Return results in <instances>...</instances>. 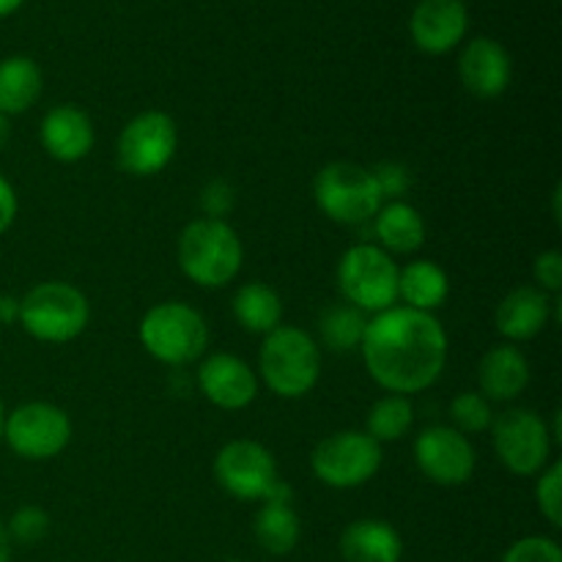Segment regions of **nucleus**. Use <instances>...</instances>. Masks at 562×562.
<instances>
[{
	"label": "nucleus",
	"instance_id": "1",
	"mask_svg": "<svg viewBox=\"0 0 562 562\" xmlns=\"http://www.w3.org/2000/svg\"><path fill=\"white\" fill-rule=\"evenodd\" d=\"M360 351L379 387L409 398L442 376L448 335L434 313L390 307L368 322Z\"/></svg>",
	"mask_w": 562,
	"mask_h": 562
},
{
	"label": "nucleus",
	"instance_id": "2",
	"mask_svg": "<svg viewBox=\"0 0 562 562\" xmlns=\"http://www.w3.org/2000/svg\"><path fill=\"white\" fill-rule=\"evenodd\" d=\"M245 250L225 220H192L179 236V267L203 289H223L239 274Z\"/></svg>",
	"mask_w": 562,
	"mask_h": 562
},
{
	"label": "nucleus",
	"instance_id": "3",
	"mask_svg": "<svg viewBox=\"0 0 562 562\" xmlns=\"http://www.w3.org/2000/svg\"><path fill=\"white\" fill-rule=\"evenodd\" d=\"M258 368L274 395L302 398L316 387L322 376V351L305 329L274 327L272 333L263 335Z\"/></svg>",
	"mask_w": 562,
	"mask_h": 562
},
{
	"label": "nucleus",
	"instance_id": "4",
	"mask_svg": "<svg viewBox=\"0 0 562 562\" xmlns=\"http://www.w3.org/2000/svg\"><path fill=\"white\" fill-rule=\"evenodd\" d=\"M88 316L91 307L80 289L60 280H47L22 296L16 322L31 338L44 344H66L88 327Z\"/></svg>",
	"mask_w": 562,
	"mask_h": 562
},
{
	"label": "nucleus",
	"instance_id": "5",
	"mask_svg": "<svg viewBox=\"0 0 562 562\" xmlns=\"http://www.w3.org/2000/svg\"><path fill=\"white\" fill-rule=\"evenodd\" d=\"M140 344L165 366H187L209 346V327L195 307L184 302H159L143 316Z\"/></svg>",
	"mask_w": 562,
	"mask_h": 562
},
{
	"label": "nucleus",
	"instance_id": "6",
	"mask_svg": "<svg viewBox=\"0 0 562 562\" xmlns=\"http://www.w3.org/2000/svg\"><path fill=\"white\" fill-rule=\"evenodd\" d=\"M318 209L333 223L362 225L379 214L384 198L371 170L357 162H329L313 181Z\"/></svg>",
	"mask_w": 562,
	"mask_h": 562
},
{
	"label": "nucleus",
	"instance_id": "7",
	"mask_svg": "<svg viewBox=\"0 0 562 562\" xmlns=\"http://www.w3.org/2000/svg\"><path fill=\"white\" fill-rule=\"evenodd\" d=\"M338 285L357 311L384 313L398 300V267L382 247L355 245L340 258Z\"/></svg>",
	"mask_w": 562,
	"mask_h": 562
},
{
	"label": "nucleus",
	"instance_id": "8",
	"mask_svg": "<svg viewBox=\"0 0 562 562\" xmlns=\"http://www.w3.org/2000/svg\"><path fill=\"white\" fill-rule=\"evenodd\" d=\"M313 475L329 488H357L382 467V445L366 431H338L316 445L311 456Z\"/></svg>",
	"mask_w": 562,
	"mask_h": 562
},
{
	"label": "nucleus",
	"instance_id": "9",
	"mask_svg": "<svg viewBox=\"0 0 562 562\" xmlns=\"http://www.w3.org/2000/svg\"><path fill=\"white\" fill-rule=\"evenodd\" d=\"M176 146H179L176 121L162 110H146L121 130L115 143V162L124 173L137 179L157 176L170 165Z\"/></svg>",
	"mask_w": 562,
	"mask_h": 562
},
{
	"label": "nucleus",
	"instance_id": "10",
	"mask_svg": "<svg viewBox=\"0 0 562 562\" xmlns=\"http://www.w3.org/2000/svg\"><path fill=\"white\" fill-rule=\"evenodd\" d=\"M492 442L505 470L521 477L547 470L552 456V434L532 409H508L494 417Z\"/></svg>",
	"mask_w": 562,
	"mask_h": 562
},
{
	"label": "nucleus",
	"instance_id": "11",
	"mask_svg": "<svg viewBox=\"0 0 562 562\" xmlns=\"http://www.w3.org/2000/svg\"><path fill=\"white\" fill-rule=\"evenodd\" d=\"M69 415L53 404L31 401L5 415L3 442L25 461L55 459L69 445Z\"/></svg>",
	"mask_w": 562,
	"mask_h": 562
},
{
	"label": "nucleus",
	"instance_id": "12",
	"mask_svg": "<svg viewBox=\"0 0 562 562\" xmlns=\"http://www.w3.org/2000/svg\"><path fill=\"white\" fill-rule=\"evenodd\" d=\"M214 477L236 499H263L278 481L274 456L252 439H234L223 445L214 459Z\"/></svg>",
	"mask_w": 562,
	"mask_h": 562
},
{
	"label": "nucleus",
	"instance_id": "13",
	"mask_svg": "<svg viewBox=\"0 0 562 562\" xmlns=\"http://www.w3.org/2000/svg\"><path fill=\"white\" fill-rule=\"evenodd\" d=\"M415 459L423 475L445 488L464 486L475 472V448L453 426H431L417 437Z\"/></svg>",
	"mask_w": 562,
	"mask_h": 562
},
{
	"label": "nucleus",
	"instance_id": "14",
	"mask_svg": "<svg viewBox=\"0 0 562 562\" xmlns=\"http://www.w3.org/2000/svg\"><path fill=\"white\" fill-rule=\"evenodd\" d=\"M198 387L220 409H247L258 395V379L245 360L234 355H212L198 371Z\"/></svg>",
	"mask_w": 562,
	"mask_h": 562
},
{
	"label": "nucleus",
	"instance_id": "15",
	"mask_svg": "<svg viewBox=\"0 0 562 562\" xmlns=\"http://www.w3.org/2000/svg\"><path fill=\"white\" fill-rule=\"evenodd\" d=\"M470 14L464 0H420L412 11L409 31L428 55H445L464 38Z\"/></svg>",
	"mask_w": 562,
	"mask_h": 562
},
{
	"label": "nucleus",
	"instance_id": "16",
	"mask_svg": "<svg viewBox=\"0 0 562 562\" xmlns=\"http://www.w3.org/2000/svg\"><path fill=\"white\" fill-rule=\"evenodd\" d=\"M459 75L472 97L497 99L508 91L514 66H510V55L503 44L488 36H477L461 53Z\"/></svg>",
	"mask_w": 562,
	"mask_h": 562
},
{
	"label": "nucleus",
	"instance_id": "17",
	"mask_svg": "<svg viewBox=\"0 0 562 562\" xmlns=\"http://www.w3.org/2000/svg\"><path fill=\"white\" fill-rule=\"evenodd\" d=\"M552 307L554 302L547 291L538 285H519L499 302L494 322H497L499 335L508 340H532L547 329Z\"/></svg>",
	"mask_w": 562,
	"mask_h": 562
},
{
	"label": "nucleus",
	"instance_id": "18",
	"mask_svg": "<svg viewBox=\"0 0 562 562\" xmlns=\"http://www.w3.org/2000/svg\"><path fill=\"white\" fill-rule=\"evenodd\" d=\"M42 146L58 162H77L93 148V124L75 104H58L42 119Z\"/></svg>",
	"mask_w": 562,
	"mask_h": 562
},
{
	"label": "nucleus",
	"instance_id": "19",
	"mask_svg": "<svg viewBox=\"0 0 562 562\" xmlns=\"http://www.w3.org/2000/svg\"><path fill=\"white\" fill-rule=\"evenodd\" d=\"M527 382H530V362L514 344L492 346L477 366L481 395L488 401L505 404V401L519 398Z\"/></svg>",
	"mask_w": 562,
	"mask_h": 562
},
{
	"label": "nucleus",
	"instance_id": "20",
	"mask_svg": "<svg viewBox=\"0 0 562 562\" xmlns=\"http://www.w3.org/2000/svg\"><path fill=\"white\" fill-rule=\"evenodd\" d=\"M346 562H401L404 541L398 530L382 519H357L340 536Z\"/></svg>",
	"mask_w": 562,
	"mask_h": 562
},
{
	"label": "nucleus",
	"instance_id": "21",
	"mask_svg": "<svg viewBox=\"0 0 562 562\" xmlns=\"http://www.w3.org/2000/svg\"><path fill=\"white\" fill-rule=\"evenodd\" d=\"M42 69L33 58L11 55L0 60V115H22L42 97Z\"/></svg>",
	"mask_w": 562,
	"mask_h": 562
},
{
	"label": "nucleus",
	"instance_id": "22",
	"mask_svg": "<svg viewBox=\"0 0 562 562\" xmlns=\"http://www.w3.org/2000/svg\"><path fill=\"white\" fill-rule=\"evenodd\" d=\"M450 280L434 261H412L398 269V296L412 311L431 313L448 300Z\"/></svg>",
	"mask_w": 562,
	"mask_h": 562
},
{
	"label": "nucleus",
	"instance_id": "23",
	"mask_svg": "<svg viewBox=\"0 0 562 562\" xmlns=\"http://www.w3.org/2000/svg\"><path fill=\"white\" fill-rule=\"evenodd\" d=\"M376 239L384 252H415L426 241V220L415 206L404 201H393L379 209Z\"/></svg>",
	"mask_w": 562,
	"mask_h": 562
},
{
	"label": "nucleus",
	"instance_id": "24",
	"mask_svg": "<svg viewBox=\"0 0 562 562\" xmlns=\"http://www.w3.org/2000/svg\"><path fill=\"white\" fill-rule=\"evenodd\" d=\"M234 316L247 333L269 335L274 327H280L283 318V302L278 291L267 283H245L234 296Z\"/></svg>",
	"mask_w": 562,
	"mask_h": 562
},
{
	"label": "nucleus",
	"instance_id": "25",
	"mask_svg": "<svg viewBox=\"0 0 562 562\" xmlns=\"http://www.w3.org/2000/svg\"><path fill=\"white\" fill-rule=\"evenodd\" d=\"M252 532H256V541L261 543L263 552L283 558V554L294 552V547L300 543V516L291 505L263 503Z\"/></svg>",
	"mask_w": 562,
	"mask_h": 562
},
{
	"label": "nucleus",
	"instance_id": "26",
	"mask_svg": "<svg viewBox=\"0 0 562 562\" xmlns=\"http://www.w3.org/2000/svg\"><path fill=\"white\" fill-rule=\"evenodd\" d=\"M415 423V406L406 395H384L368 412V437L376 439L379 445L398 442Z\"/></svg>",
	"mask_w": 562,
	"mask_h": 562
},
{
	"label": "nucleus",
	"instance_id": "27",
	"mask_svg": "<svg viewBox=\"0 0 562 562\" xmlns=\"http://www.w3.org/2000/svg\"><path fill=\"white\" fill-rule=\"evenodd\" d=\"M368 318L355 305H333L318 318V333L327 349L333 351H355L360 349L362 335H366Z\"/></svg>",
	"mask_w": 562,
	"mask_h": 562
},
{
	"label": "nucleus",
	"instance_id": "28",
	"mask_svg": "<svg viewBox=\"0 0 562 562\" xmlns=\"http://www.w3.org/2000/svg\"><path fill=\"white\" fill-rule=\"evenodd\" d=\"M450 417L456 423V431H461L464 437L467 434H481L492 428L494 423L492 401L483 398L481 393H461L450 404Z\"/></svg>",
	"mask_w": 562,
	"mask_h": 562
},
{
	"label": "nucleus",
	"instance_id": "29",
	"mask_svg": "<svg viewBox=\"0 0 562 562\" xmlns=\"http://www.w3.org/2000/svg\"><path fill=\"white\" fill-rule=\"evenodd\" d=\"M536 499H538V510L543 514V519L560 530L562 527V464L554 461L552 467L541 472L536 486Z\"/></svg>",
	"mask_w": 562,
	"mask_h": 562
},
{
	"label": "nucleus",
	"instance_id": "30",
	"mask_svg": "<svg viewBox=\"0 0 562 562\" xmlns=\"http://www.w3.org/2000/svg\"><path fill=\"white\" fill-rule=\"evenodd\" d=\"M11 541L16 543H38L49 532V516L47 510H42L38 505H22L20 510H14V516L9 519V527H5Z\"/></svg>",
	"mask_w": 562,
	"mask_h": 562
},
{
	"label": "nucleus",
	"instance_id": "31",
	"mask_svg": "<svg viewBox=\"0 0 562 562\" xmlns=\"http://www.w3.org/2000/svg\"><path fill=\"white\" fill-rule=\"evenodd\" d=\"M503 562H562V552L558 541L543 536H530L516 541L514 547L505 552Z\"/></svg>",
	"mask_w": 562,
	"mask_h": 562
},
{
	"label": "nucleus",
	"instance_id": "32",
	"mask_svg": "<svg viewBox=\"0 0 562 562\" xmlns=\"http://www.w3.org/2000/svg\"><path fill=\"white\" fill-rule=\"evenodd\" d=\"M532 274H536L538 289L547 291V294H560L562 289V252L560 250H547L536 258L532 263Z\"/></svg>",
	"mask_w": 562,
	"mask_h": 562
},
{
	"label": "nucleus",
	"instance_id": "33",
	"mask_svg": "<svg viewBox=\"0 0 562 562\" xmlns=\"http://www.w3.org/2000/svg\"><path fill=\"white\" fill-rule=\"evenodd\" d=\"M201 206H203V212H206V217L223 220L225 214L234 209V190L228 187V181H223V179L209 181L201 192Z\"/></svg>",
	"mask_w": 562,
	"mask_h": 562
},
{
	"label": "nucleus",
	"instance_id": "34",
	"mask_svg": "<svg viewBox=\"0 0 562 562\" xmlns=\"http://www.w3.org/2000/svg\"><path fill=\"white\" fill-rule=\"evenodd\" d=\"M382 198H398L409 190V170L398 162H382L371 170Z\"/></svg>",
	"mask_w": 562,
	"mask_h": 562
},
{
	"label": "nucleus",
	"instance_id": "35",
	"mask_svg": "<svg viewBox=\"0 0 562 562\" xmlns=\"http://www.w3.org/2000/svg\"><path fill=\"white\" fill-rule=\"evenodd\" d=\"M16 209H20V203H16L14 187L9 184V179H3V176H0V236H3L11 225H14Z\"/></svg>",
	"mask_w": 562,
	"mask_h": 562
},
{
	"label": "nucleus",
	"instance_id": "36",
	"mask_svg": "<svg viewBox=\"0 0 562 562\" xmlns=\"http://www.w3.org/2000/svg\"><path fill=\"white\" fill-rule=\"evenodd\" d=\"M20 318V300L11 294H0V324H14Z\"/></svg>",
	"mask_w": 562,
	"mask_h": 562
},
{
	"label": "nucleus",
	"instance_id": "37",
	"mask_svg": "<svg viewBox=\"0 0 562 562\" xmlns=\"http://www.w3.org/2000/svg\"><path fill=\"white\" fill-rule=\"evenodd\" d=\"M0 562H11V538L3 525H0Z\"/></svg>",
	"mask_w": 562,
	"mask_h": 562
},
{
	"label": "nucleus",
	"instance_id": "38",
	"mask_svg": "<svg viewBox=\"0 0 562 562\" xmlns=\"http://www.w3.org/2000/svg\"><path fill=\"white\" fill-rule=\"evenodd\" d=\"M22 3H25V0H0V20L9 14H14Z\"/></svg>",
	"mask_w": 562,
	"mask_h": 562
},
{
	"label": "nucleus",
	"instance_id": "39",
	"mask_svg": "<svg viewBox=\"0 0 562 562\" xmlns=\"http://www.w3.org/2000/svg\"><path fill=\"white\" fill-rule=\"evenodd\" d=\"M9 137H11V124H9V119H5V115H0V151L5 148Z\"/></svg>",
	"mask_w": 562,
	"mask_h": 562
},
{
	"label": "nucleus",
	"instance_id": "40",
	"mask_svg": "<svg viewBox=\"0 0 562 562\" xmlns=\"http://www.w3.org/2000/svg\"><path fill=\"white\" fill-rule=\"evenodd\" d=\"M3 423H5V409H3V401H0V442H3Z\"/></svg>",
	"mask_w": 562,
	"mask_h": 562
},
{
	"label": "nucleus",
	"instance_id": "41",
	"mask_svg": "<svg viewBox=\"0 0 562 562\" xmlns=\"http://www.w3.org/2000/svg\"><path fill=\"white\" fill-rule=\"evenodd\" d=\"M225 562H245V560H225Z\"/></svg>",
	"mask_w": 562,
	"mask_h": 562
}]
</instances>
